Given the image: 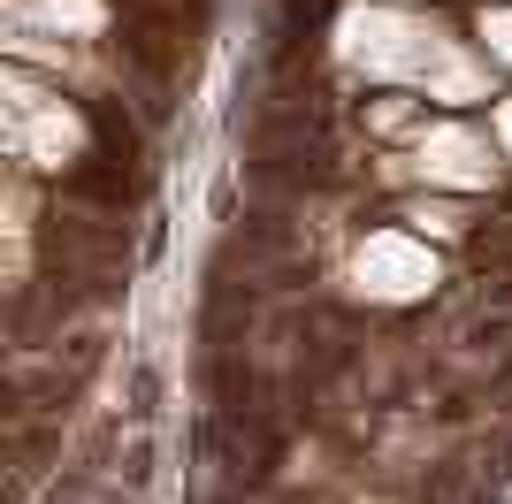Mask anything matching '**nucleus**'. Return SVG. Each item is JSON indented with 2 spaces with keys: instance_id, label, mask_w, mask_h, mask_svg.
<instances>
[{
  "instance_id": "nucleus-7",
  "label": "nucleus",
  "mask_w": 512,
  "mask_h": 504,
  "mask_svg": "<svg viewBox=\"0 0 512 504\" xmlns=\"http://www.w3.org/2000/svg\"><path fill=\"white\" fill-rule=\"evenodd\" d=\"M413 222L436 230V237H459V230H467V214H459V207H413Z\"/></svg>"
},
{
  "instance_id": "nucleus-3",
  "label": "nucleus",
  "mask_w": 512,
  "mask_h": 504,
  "mask_svg": "<svg viewBox=\"0 0 512 504\" xmlns=\"http://www.w3.org/2000/svg\"><path fill=\"white\" fill-rule=\"evenodd\" d=\"M413 176H421V184H444V191H482V184L497 176L490 138H474L467 123L421 130V146H413Z\"/></svg>"
},
{
  "instance_id": "nucleus-5",
  "label": "nucleus",
  "mask_w": 512,
  "mask_h": 504,
  "mask_svg": "<svg viewBox=\"0 0 512 504\" xmlns=\"http://www.w3.org/2000/svg\"><path fill=\"white\" fill-rule=\"evenodd\" d=\"M23 23H54V31H100L107 8L100 0H16Z\"/></svg>"
},
{
  "instance_id": "nucleus-6",
  "label": "nucleus",
  "mask_w": 512,
  "mask_h": 504,
  "mask_svg": "<svg viewBox=\"0 0 512 504\" xmlns=\"http://www.w3.org/2000/svg\"><path fill=\"white\" fill-rule=\"evenodd\" d=\"M482 39H490V62L512 69V8H482Z\"/></svg>"
},
{
  "instance_id": "nucleus-4",
  "label": "nucleus",
  "mask_w": 512,
  "mask_h": 504,
  "mask_svg": "<svg viewBox=\"0 0 512 504\" xmlns=\"http://www.w3.org/2000/svg\"><path fill=\"white\" fill-rule=\"evenodd\" d=\"M8 115H16V153L23 161H39V168H62L69 153H77V138H85V130H77V115H69L62 100H46V92H31V84H8Z\"/></svg>"
},
{
  "instance_id": "nucleus-1",
  "label": "nucleus",
  "mask_w": 512,
  "mask_h": 504,
  "mask_svg": "<svg viewBox=\"0 0 512 504\" xmlns=\"http://www.w3.org/2000/svg\"><path fill=\"white\" fill-rule=\"evenodd\" d=\"M337 46L352 69H367L383 84H421L428 100H482L490 92V77L467 46L444 39L436 23L406 16V8H352L337 23Z\"/></svg>"
},
{
  "instance_id": "nucleus-2",
  "label": "nucleus",
  "mask_w": 512,
  "mask_h": 504,
  "mask_svg": "<svg viewBox=\"0 0 512 504\" xmlns=\"http://www.w3.org/2000/svg\"><path fill=\"white\" fill-rule=\"evenodd\" d=\"M352 275H360L367 298H421L428 283H436V252H428L421 237H406V230H383V237L360 245Z\"/></svg>"
},
{
  "instance_id": "nucleus-8",
  "label": "nucleus",
  "mask_w": 512,
  "mask_h": 504,
  "mask_svg": "<svg viewBox=\"0 0 512 504\" xmlns=\"http://www.w3.org/2000/svg\"><path fill=\"white\" fill-rule=\"evenodd\" d=\"M497 146H505V161H512V100L497 107Z\"/></svg>"
}]
</instances>
